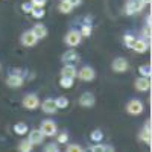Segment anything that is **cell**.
Listing matches in <instances>:
<instances>
[{"mask_svg":"<svg viewBox=\"0 0 152 152\" xmlns=\"http://www.w3.org/2000/svg\"><path fill=\"white\" fill-rule=\"evenodd\" d=\"M145 110V105L140 99H131L128 104H126V113L131 114V116H140Z\"/></svg>","mask_w":152,"mask_h":152,"instance_id":"cell-1","label":"cell"},{"mask_svg":"<svg viewBox=\"0 0 152 152\" xmlns=\"http://www.w3.org/2000/svg\"><path fill=\"white\" fill-rule=\"evenodd\" d=\"M23 108H26L29 111H34L40 107V97H38L35 93H29L23 97V102H21Z\"/></svg>","mask_w":152,"mask_h":152,"instance_id":"cell-2","label":"cell"},{"mask_svg":"<svg viewBox=\"0 0 152 152\" xmlns=\"http://www.w3.org/2000/svg\"><path fill=\"white\" fill-rule=\"evenodd\" d=\"M64 41L69 47H76V46H79L81 41H82V35L79 31H76V29H72L67 32L66 38H64Z\"/></svg>","mask_w":152,"mask_h":152,"instance_id":"cell-3","label":"cell"},{"mask_svg":"<svg viewBox=\"0 0 152 152\" xmlns=\"http://www.w3.org/2000/svg\"><path fill=\"white\" fill-rule=\"evenodd\" d=\"M146 5L143 3V0H128L125 5V12L128 15H134L137 12H140Z\"/></svg>","mask_w":152,"mask_h":152,"instance_id":"cell-4","label":"cell"},{"mask_svg":"<svg viewBox=\"0 0 152 152\" xmlns=\"http://www.w3.org/2000/svg\"><path fill=\"white\" fill-rule=\"evenodd\" d=\"M40 131L44 134V137H53L58 131V126L53 120H43L41 122V126H40Z\"/></svg>","mask_w":152,"mask_h":152,"instance_id":"cell-5","label":"cell"},{"mask_svg":"<svg viewBox=\"0 0 152 152\" xmlns=\"http://www.w3.org/2000/svg\"><path fill=\"white\" fill-rule=\"evenodd\" d=\"M76 76H78L81 81H84V82H91V81H94V78H96V72H94L93 67L85 66V67H82L78 73H76Z\"/></svg>","mask_w":152,"mask_h":152,"instance_id":"cell-6","label":"cell"},{"mask_svg":"<svg viewBox=\"0 0 152 152\" xmlns=\"http://www.w3.org/2000/svg\"><path fill=\"white\" fill-rule=\"evenodd\" d=\"M24 84V78L23 75H18V73H9L8 78H6V85L9 88H20L23 87Z\"/></svg>","mask_w":152,"mask_h":152,"instance_id":"cell-7","label":"cell"},{"mask_svg":"<svg viewBox=\"0 0 152 152\" xmlns=\"http://www.w3.org/2000/svg\"><path fill=\"white\" fill-rule=\"evenodd\" d=\"M79 105L82 107V108H91V107H94V104H96V97H94V94L91 93V91H85V93H82L81 96H79Z\"/></svg>","mask_w":152,"mask_h":152,"instance_id":"cell-8","label":"cell"},{"mask_svg":"<svg viewBox=\"0 0 152 152\" xmlns=\"http://www.w3.org/2000/svg\"><path fill=\"white\" fill-rule=\"evenodd\" d=\"M20 41L24 47H34L37 43H38V38L35 37V34L32 31H26V32H23L21 34V38H20Z\"/></svg>","mask_w":152,"mask_h":152,"instance_id":"cell-9","label":"cell"},{"mask_svg":"<svg viewBox=\"0 0 152 152\" xmlns=\"http://www.w3.org/2000/svg\"><path fill=\"white\" fill-rule=\"evenodd\" d=\"M111 69L116 73H123V72H126L129 69V64H128V61H126L125 58L119 56V58H116L111 62Z\"/></svg>","mask_w":152,"mask_h":152,"instance_id":"cell-10","label":"cell"},{"mask_svg":"<svg viewBox=\"0 0 152 152\" xmlns=\"http://www.w3.org/2000/svg\"><path fill=\"white\" fill-rule=\"evenodd\" d=\"M28 140H29L34 146H38V145H41V143L44 142V134H43L40 129H32V131H29Z\"/></svg>","mask_w":152,"mask_h":152,"instance_id":"cell-11","label":"cell"},{"mask_svg":"<svg viewBox=\"0 0 152 152\" xmlns=\"http://www.w3.org/2000/svg\"><path fill=\"white\" fill-rule=\"evenodd\" d=\"M148 47H149V43L145 38H137V40H134V43L131 46V49L135 50V53H145L148 50Z\"/></svg>","mask_w":152,"mask_h":152,"instance_id":"cell-12","label":"cell"},{"mask_svg":"<svg viewBox=\"0 0 152 152\" xmlns=\"http://www.w3.org/2000/svg\"><path fill=\"white\" fill-rule=\"evenodd\" d=\"M40 107H41L43 113H46V114H55L58 110L55 105V99H50V97H47L44 102H40Z\"/></svg>","mask_w":152,"mask_h":152,"instance_id":"cell-13","label":"cell"},{"mask_svg":"<svg viewBox=\"0 0 152 152\" xmlns=\"http://www.w3.org/2000/svg\"><path fill=\"white\" fill-rule=\"evenodd\" d=\"M134 85H135V90H138V91H148L151 88V81L146 76H140V78L135 81Z\"/></svg>","mask_w":152,"mask_h":152,"instance_id":"cell-14","label":"cell"},{"mask_svg":"<svg viewBox=\"0 0 152 152\" xmlns=\"http://www.w3.org/2000/svg\"><path fill=\"white\" fill-rule=\"evenodd\" d=\"M32 32L35 34V37L38 38V40H41V38H46L47 37V34H49V31H47V28L44 26V24H35L34 26V29H32Z\"/></svg>","mask_w":152,"mask_h":152,"instance_id":"cell-15","label":"cell"},{"mask_svg":"<svg viewBox=\"0 0 152 152\" xmlns=\"http://www.w3.org/2000/svg\"><path fill=\"white\" fill-rule=\"evenodd\" d=\"M76 73H78V70H76V67L73 64H66L61 69V76H66V78H73L75 79Z\"/></svg>","mask_w":152,"mask_h":152,"instance_id":"cell-16","label":"cell"},{"mask_svg":"<svg viewBox=\"0 0 152 152\" xmlns=\"http://www.w3.org/2000/svg\"><path fill=\"white\" fill-rule=\"evenodd\" d=\"M62 62H66V64H73V62H76L79 59V56H78V53L75 52V50H67V52L62 55Z\"/></svg>","mask_w":152,"mask_h":152,"instance_id":"cell-17","label":"cell"},{"mask_svg":"<svg viewBox=\"0 0 152 152\" xmlns=\"http://www.w3.org/2000/svg\"><path fill=\"white\" fill-rule=\"evenodd\" d=\"M149 125H151V123L146 122V126L140 131V134H138V138H140L142 142L148 143V145L151 143V137H152V135H151V126H149Z\"/></svg>","mask_w":152,"mask_h":152,"instance_id":"cell-18","label":"cell"},{"mask_svg":"<svg viewBox=\"0 0 152 152\" xmlns=\"http://www.w3.org/2000/svg\"><path fill=\"white\" fill-rule=\"evenodd\" d=\"M90 151H91V152H113L114 148L110 146V145H102V143L99 142V143L90 146Z\"/></svg>","mask_w":152,"mask_h":152,"instance_id":"cell-19","label":"cell"},{"mask_svg":"<svg viewBox=\"0 0 152 152\" xmlns=\"http://www.w3.org/2000/svg\"><path fill=\"white\" fill-rule=\"evenodd\" d=\"M28 131H29V126L24 123V122H18V123L14 125V132H15L17 135H24Z\"/></svg>","mask_w":152,"mask_h":152,"instance_id":"cell-20","label":"cell"},{"mask_svg":"<svg viewBox=\"0 0 152 152\" xmlns=\"http://www.w3.org/2000/svg\"><path fill=\"white\" fill-rule=\"evenodd\" d=\"M72 9H73V6L67 2V0H61V3L58 6V11L61 12V14H70Z\"/></svg>","mask_w":152,"mask_h":152,"instance_id":"cell-21","label":"cell"},{"mask_svg":"<svg viewBox=\"0 0 152 152\" xmlns=\"http://www.w3.org/2000/svg\"><path fill=\"white\" fill-rule=\"evenodd\" d=\"M32 149H34V145L28 140V138H26V140H21L18 143V151L20 152H31Z\"/></svg>","mask_w":152,"mask_h":152,"instance_id":"cell-22","label":"cell"},{"mask_svg":"<svg viewBox=\"0 0 152 152\" xmlns=\"http://www.w3.org/2000/svg\"><path fill=\"white\" fill-rule=\"evenodd\" d=\"M55 105H56L58 110H64V108L69 107V99L64 97V96H59V97L55 99Z\"/></svg>","mask_w":152,"mask_h":152,"instance_id":"cell-23","label":"cell"},{"mask_svg":"<svg viewBox=\"0 0 152 152\" xmlns=\"http://www.w3.org/2000/svg\"><path fill=\"white\" fill-rule=\"evenodd\" d=\"M90 138H91L94 143H99V142H102V140H104V132L100 131V129H94V131H91Z\"/></svg>","mask_w":152,"mask_h":152,"instance_id":"cell-24","label":"cell"},{"mask_svg":"<svg viewBox=\"0 0 152 152\" xmlns=\"http://www.w3.org/2000/svg\"><path fill=\"white\" fill-rule=\"evenodd\" d=\"M91 31H93V26L91 23H82V28H81V35L82 37H90L91 35Z\"/></svg>","mask_w":152,"mask_h":152,"instance_id":"cell-25","label":"cell"},{"mask_svg":"<svg viewBox=\"0 0 152 152\" xmlns=\"http://www.w3.org/2000/svg\"><path fill=\"white\" fill-rule=\"evenodd\" d=\"M59 85H61L62 88H72V85H73V78H66V76H61Z\"/></svg>","mask_w":152,"mask_h":152,"instance_id":"cell-26","label":"cell"},{"mask_svg":"<svg viewBox=\"0 0 152 152\" xmlns=\"http://www.w3.org/2000/svg\"><path fill=\"white\" fill-rule=\"evenodd\" d=\"M31 14H32L34 18H43L44 14H46V11H44V8H32Z\"/></svg>","mask_w":152,"mask_h":152,"instance_id":"cell-27","label":"cell"},{"mask_svg":"<svg viewBox=\"0 0 152 152\" xmlns=\"http://www.w3.org/2000/svg\"><path fill=\"white\" fill-rule=\"evenodd\" d=\"M138 73H140L142 76H146V78H151V66L149 64H145V66H140L138 67Z\"/></svg>","mask_w":152,"mask_h":152,"instance_id":"cell-28","label":"cell"},{"mask_svg":"<svg viewBox=\"0 0 152 152\" xmlns=\"http://www.w3.org/2000/svg\"><path fill=\"white\" fill-rule=\"evenodd\" d=\"M134 40H135V37L131 35V34H125L123 35V41H125V46L126 47H131L132 43H134Z\"/></svg>","mask_w":152,"mask_h":152,"instance_id":"cell-29","label":"cell"},{"mask_svg":"<svg viewBox=\"0 0 152 152\" xmlns=\"http://www.w3.org/2000/svg\"><path fill=\"white\" fill-rule=\"evenodd\" d=\"M59 151V145L58 143H47L44 146V152H58Z\"/></svg>","mask_w":152,"mask_h":152,"instance_id":"cell-30","label":"cell"},{"mask_svg":"<svg viewBox=\"0 0 152 152\" xmlns=\"http://www.w3.org/2000/svg\"><path fill=\"white\" fill-rule=\"evenodd\" d=\"M67 142H69V134H67V132H61V134L58 135L56 143H58V145H66Z\"/></svg>","mask_w":152,"mask_h":152,"instance_id":"cell-31","label":"cell"},{"mask_svg":"<svg viewBox=\"0 0 152 152\" xmlns=\"http://www.w3.org/2000/svg\"><path fill=\"white\" fill-rule=\"evenodd\" d=\"M66 151H67V152H82L84 149H82V146H79V145L72 143V145H67Z\"/></svg>","mask_w":152,"mask_h":152,"instance_id":"cell-32","label":"cell"},{"mask_svg":"<svg viewBox=\"0 0 152 152\" xmlns=\"http://www.w3.org/2000/svg\"><path fill=\"white\" fill-rule=\"evenodd\" d=\"M32 3L31 2H24L23 5H21V9H23V12H26V14H31V11H32Z\"/></svg>","mask_w":152,"mask_h":152,"instance_id":"cell-33","label":"cell"},{"mask_svg":"<svg viewBox=\"0 0 152 152\" xmlns=\"http://www.w3.org/2000/svg\"><path fill=\"white\" fill-rule=\"evenodd\" d=\"M31 3H32L34 8H44L46 0H31Z\"/></svg>","mask_w":152,"mask_h":152,"instance_id":"cell-34","label":"cell"},{"mask_svg":"<svg viewBox=\"0 0 152 152\" xmlns=\"http://www.w3.org/2000/svg\"><path fill=\"white\" fill-rule=\"evenodd\" d=\"M142 35H143V38H145V40H151V26L145 28V29L142 31Z\"/></svg>","mask_w":152,"mask_h":152,"instance_id":"cell-35","label":"cell"},{"mask_svg":"<svg viewBox=\"0 0 152 152\" xmlns=\"http://www.w3.org/2000/svg\"><path fill=\"white\" fill-rule=\"evenodd\" d=\"M67 2H69V3H70V5L75 8V6H79V5L82 3V0H67Z\"/></svg>","mask_w":152,"mask_h":152,"instance_id":"cell-36","label":"cell"},{"mask_svg":"<svg viewBox=\"0 0 152 152\" xmlns=\"http://www.w3.org/2000/svg\"><path fill=\"white\" fill-rule=\"evenodd\" d=\"M146 24H148V26H151V15H148V18H146Z\"/></svg>","mask_w":152,"mask_h":152,"instance_id":"cell-37","label":"cell"},{"mask_svg":"<svg viewBox=\"0 0 152 152\" xmlns=\"http://www.w3.org/2000/svg\"><path fill=\"white\" fill-rule=\"evenodd\" d=\"M143 3L145 5H151V0H143Z\"/></svg>","mask_w":152,"mask_h":152,"instance_id":"cell-38","label":"cell"}]
</instances>
